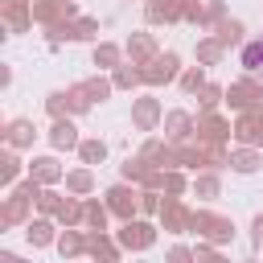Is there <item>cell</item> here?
<instances>
[{"label":"cell","instance_id":"1","mask_svg":"<svg viewBox=\"0 0 263 263\" xmlns=\"http://www.w3.org/2000/svg\"><path fill=\"white\" fill-rule=\"evenodd\" d=\"M242 62H247L251 70H263V41H251V45L242 49Z\"/></svg>","mask_w":263,"mask_h":263}]
</instances>
